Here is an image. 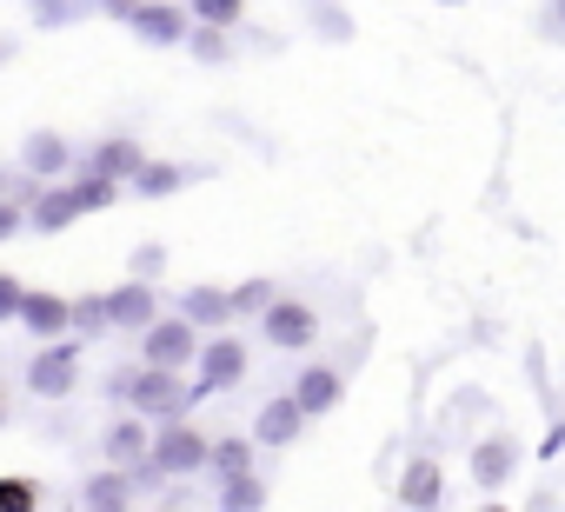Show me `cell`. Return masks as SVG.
Returning a JSON list of instances; mask_svg holds the SVG:
<instances>
[{
  "mask_svg": "<svg viewBox=\"0 0 565 512\" xmlns=\"http://www.w3.org/2000/svg\"><path fill=\"white\" fill-rule=\"evenodd\" d=\"M266 333H273L279 346H307V340H313V313H307V307H273V313H266Z\"/></svg>",
  "mask_w": 565,
  "mask_h": 512,
  "instance_id": "1",
  "label": "cell"
},
{
  "mask_svg": "<svg viewBox=\"0 0 565 512\" xmlns=\"http://www.w3.org/2000/svg\"><path fill=\"white\" fill-rule=\"evenodd\" d=\"M193 353V333L186 327H153V340H147V360L153 366H180Z\"/></svg>",
  "mask_w": 565,
  "mask_h": 512,
  "instance_id": "2",
  "label": "cell"
},
{
  "mask_svg": "<svg viewBox=\"0 0 565 512\" xmlns=\"http://www.w3.org/2000/svg\"><path fill=\"white\" fill-rule=\"evenodd\" d=\"M134 28L147 41H180V14L173 8H153V0H147V8H134Z\"/></svg>",
  "mask_w": 565,
  "mask_h": 512,
  "instance_id": "3",
  "label": "cell"
},
{
  "mask_svg": "<svg viewBox=\"0 0 565 512\" xmlns=\"http://www.w3.org/2000/svg\"><path fill=\"white\" fill-rule=\"evenodd\" d=\"M140 406H153V413H173V406H180V386H173L167 373H147V380H140Z\"/></svg>",
  "mask_w": 565,
  "mask_h": 512,
  "instance_id": "4",
  "label": "cell"
},
{
  "mask_svg": "<svg viewBox=\"0 0 565 512\" xmlns=\"http://www.w3.org/2000/svg\"><path fill=\"white\" fill-rule=\"evenodd\" d=\"M333 393H340V380H333V373H307L300 406H307V413H320V406H333Z\"/></svg>",
  "mask_w": 565,
  "mask_h": 512,
  "instance_id": "5",
  "label": "cell"
},
{
  "mask_svg": "<svg viewBox=\"0 0 565 512\" xmlns=\"http://www.w3.org/2000/svg\"><path fill=\"white\" fill-rule=\"evenodd\" d=\"M160 459H167V466H200V439H193V433H167V439H160Z\"/></svg>",
  "mask_w": 565,
  "mask_h": 512,
  "instance_id": "6",
  "label": "cell"
},
{
  "mask_svg": "<svg viewBox=\"0 0 565 512\" xmlns=\"http://www.w3.org/2000/svg\"><path fill=\"white\" fill-rule=\"evenodd\" d=\"M21 313H28V327H34V333H54V327L67 320V307H61V300H28Z\"/></svg>",
  "mask_w": 565,
  "mask_h": 512,
  "instance_id": "7",
  "label": "cell"
},
{
  "mask_svg": "<svg viewBox=\"0 0 565 512\" xmlns=\"http://www.w3.org/2000/svg\"><path fill=\"white\" fill-rule=\"evenodd\" d=\"M0 512H34V486L28 479H0Z\"/></svg>",
  "mask_w": 565,
  "mask_h": 512,
  "instance_id": "8",
  "label": "cell"
},
{
  "mask_svg": "<svg viewBox=\"0 0 565 512\" xmlns=\"http://www.w3.org/2000/svg\"><path fill=\"white\" fill-rule=\"evenodd\" d=\"M193 14L213 21V28H226V21H239V0H193Z\"/></svg>",
  "mask_w": 565,
  "mask_h": 512,
  "instance_id": "9",
  "label": "cell"
},
{
  "mask_svg": "<svg viewBox=\"0 0 565 512\" xmlns=\"http://www.w3.org/2000/svg\"><path fill=\"white\" fill-rule=\"evenodd\" d=\"M433 492H439V472H433V466H413V479H406V499H413V505H426Z\"/></svg>",
  "mask_w": 565,
  "mask_h": 512,
  "instance_id": "10",
  "label": "cell"
},
{
  "mask_svg": "<svg viewBox=\"0 0 565 512\" xmlns=\"http://www.w3.org/2000/svg\"><path fill=\"white\" fill-rule=\"evenodd\" d=\"M114 313H120V320H147V294H140V287H127V294L114 300Z\"/></svg>",
  "mask_w": 565,
  "mask_h": 512,
  "instance_id": "11",
  "label": "cell"
},
{
  "mask_svg": "<svg viewBox=\"0 0 565 512\" xmlns=\"http://www.w3.org/2000/svg\"><path fill=\"white\" fill-rule=\"evenodd\" d=\"M233 373H239V353H233V346H220V353L206 360V380H233Z\"/></svg>",
  "mask_w": 565,
  "mask_h": 512,
  "instance_id": "12",
  "label": "cell"
},
{
  "mask_svg": "<svg viewBox=\"0 0 565 512\" xmlns=\"http://www.w3.org/2000/svg\"><path fill=\"white\" fill-rule=\"evenodd\" d=\"M287 433H294V406H273L266 413V439H287Z\"/></svg>",
  "mask_w": 565,
  "mask_h": 512,
  "instance_id": "13",
  "label": "cell"
},
{
  "mask_svg": "<svg viewBox=\"0 0 565 512\" xmlns=\"http://www.w3.org/2000/svg\"><path fill=\"white\" fill-rule=\"evenodd\" d=\"M28 160H34V167H61V140H34Z\"/></svg>",
  "mask_w": 565,
  "mask_h": 512,
  "instance_id": "14",
  "label": "cell"
},
{
  "mask_svg": "<svg viewBox=\"0 0 565 512\" xmlns=\"http://www.w3.org/2000/svg\"><path fill=\"white\" fill-rule=\"evenodd\" d=\"M0 313H14V280H0Z\"/></svg>",
  "mask_w": 565,
  "mask_h": 512,
  "instance_id": "15",
  "label": "cell"
}]
</instances>
